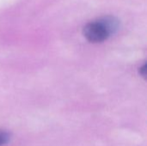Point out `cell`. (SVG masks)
<instances>
[{"label": "cell", "instance_id": "2", "mask_svg": "<svg viewBox=\"0 0 147 146\" xmlns=\"http://www.w3.org/2000/svg\"><path fill=\"white\" fill-rule=\"evenodd\" d=\"M11 135L6 131H0V146H3L10 141Z\"/></svg>", "mask_w": 147, "mask_h": 146}, {"label": "cell", "instance_id": "1", "mask_svg": "<svg viewBox=\"0 0 147 146\" xmlns=\"http://www.w3.org/2000/svg\"><path fill=\"white\" fill-rule=\"evenodd\" d=\"M119 28V21L113 16H104L87 23L83 34L91 43H100L108 40Z\"/></svg>", "mask_w": 147, "mask_h": 146}]
</instances>
